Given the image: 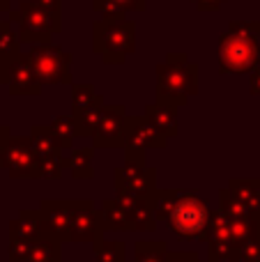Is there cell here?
<instances>
[{
    "label": "cell",
    "mask_w": 260,
    "mask_h": 262,
    "mask_svg": "<svg viewBox=\"0 0 260 262\" xmlns=\"http://www.w3.org/2000/svg\"><path fill=\"white\" fill-rule=\"evenodd\" d=\"M127 111L122 104L106 106V113L101 118L99 127L92 136V147H122L124 129H127Z\"/></svg>",
    "instance_id": "7c38bea8"
},
{
    "label": "cell",
    "mask_w": 260,
    "mask_h": 262,
    "mask_svg": "<svg viewBox=\"0 0 260 262\" xmlns=\"http://www.w3.org/2000/svg\"><path fill=\"white\" fill-rule=\"evenodd\" d=\"M92 253H95V262H127V249L122 242L115 239H104L92 244Z\"/></svg>",
    "instance_id": "484cf974"
},
{
    "label": "cell",
    "mask_w": 260,
    "mask_h": 262,
    "mask_svg": "<svg viewBox=\"0 0 260 262\" xmlns=\"http://www.w3.org/2000/svg\"><path fill=\"white\" fill-rule=\"evenodd\" d=\"M62 242L55 239L51 232H41L39 237L32 239V249L28 253V258L23 262H62Z\"/></svg>",
    "instance_id": "2e32d148"
},
{
    "label": "cell",
    "mask_w": 260,
    "mask_h": 262,
    "mask_svg": "<svg viewBox=\"0 0 260 262\" xmlns=\"http://www.w3.org/2000/svg\"><path fill=\"white\" fill-rule=\"evenodd\" d=\"M41 219H44V230L51 232L55 239L69 242V226H72L74 200L67 198H44L39 205Z\"/></svg>",
    "instance_id": "4fadbf2b"
},
{
    "label": "cell",
    "mask_w": 260,
    "mask_h": 262,
    "mask_svg": "<svg viewBox=\"0 0 260 262\" xmlns=\"http://www.w3.org/2000/svg\"><path fill=\"white\" fill-rule=\"evenodd\" d=\"M44 232V219L39 209H23L12 223H9V237L12 239H35Z\"/></svg>",
    "instance_id": "5bb4252c"
},
{
    "label": "cell",
    "mask_w": 260,
    "mask_h": 262,
    "mask_svg": "<svg viewBox=\"0 0 260 262\" xmlns=\"http://www.w3.org/2000/svg\"><path fill=\"white\" fill-rule=\"evenodd\" d=\"M106 97L104 95H97V99H95V104L90 106V108H85L81 115H76L74 118V122H76V131H78V138H92L95 136V131L97 127H99V122H101V118H104V113H106Z\"/></svg>",
    "instance_id": "d6986e66"
},
{
    "label": "cell",
    "mask_w": 260,
    "mask_h": 262,
    "mask_svg": "<svg viewBox=\"0 0 260 262\" xmlns=\"http://www.w3.org/2000/svg\"><path fill=\"white\" fill-rule=\"evenodd\" d=\"M230 193L240 200L242 205H247L249 212L258 214V198H260V180L256 177H233L228 184Z\"/></svg>",
    "instance_id": "ffe728a7"
},
{
    "label": "cell",
    "mask_w": 260,
    "mask_h": 262,
    "mask_svg": "<svg viewBox=\"0 0 260 262\" xmlns=\"http://www.w3.org/2000/svg\"><path fill=\"white\" fill-rule=\"evenodd\" d=\"M62 170H64V154L62 152L39 159V172H41V177H46V180H60V177H62Z\"/></svg>",
    "instance_id": "4dcf8cb0"
},
{
    "label": "cell",
    "mask_w": 260,
    "mask_h": 262,
    "mask_svg": "<svg viewBox=\"0 0 260 262\" xmlns=\"http://www.w3.org/2000/svg\"><path fill=\"white\" fill-rule=\"evenodd\" d=\"M28 138H30L32 149L37 152V157H39V159L51 157V154L62 152L49 124H35V127L30 129V136H28Z\"/></svg>",
    "instance_id": "7402d4cb"
},
{
    "label": "cell",
    "mask_w": 260,
    "mask_h": 262,
    "mask_svg": "<svg viewBox=\"0 0 260 262\" xmlns=\"http://www.w3.org/2000/svg\"><path fill=\"white\" fill-rule=\"evenodd\" d=\"M168 253L166 242H136L134 244V260L132 262H168Z\"/></svg>",
    "instance_id": "d4e9b609"
},
{
    "label": "cell",
    "mask_w": 260,
    "mask_h": 262,
    "mask_svg": "<svg viewBox=\"0 0 260 262\" xmlns=\"http://www.w3.org/2000/svg\"><path fill=\"white\" fill-rule=\"evenodd\" d=\"M104 221L101 212L95 207V203L88 198L74 200L72 226H69V242H99L104 237Z\"/></svg>",
    "instance_id": "8fae6325"
},
{
    "label": "cell",
    "mask_w": 260,
    "mask_h": 262,
    "mask_svg": "<svg viewBox=\"0 0 260 262\" xmlns=\"http://www.w3.org/2000/svg\"><path fill=\"white\" fill-rule=\"evenodd\" d=\"M97 95L99 92L95 90V85L90 83H72V115H81L85 108H90L95 104Z\"/></svg>",
    "instance_id": "83f0119b"
},
{
    "label": "cell",
    "mask_w": 260,
    "mask_h": 262,
    "mask_svg": "<svg viewBox=\"0 0 260 262\" xmlns=\"http://www.w3.org/2000/svg\"><path fill=\"white\" fill-rule=\"evenodd\" d=\"M249 90L251 95H260V64L249 74Z\"/></svg>",
    "instance_id": "d590c367"
},
{
    "label": "cell",
    "mask_w": 260,
    "mask_h": 262,
    "mask_svg": "<svg viewBox=\"0 0 260 262\" xmlns=\"http://www.w3.org/2000/svg\"><path fill=\"white\" fill-rule=\"evenodd\" d=\"M92 159H95V147L72 149L69 154H64V170L72 172L74 180H92L95 177Z\"/></svg>",
    "instance_id": "ac0fdd59"
},
{
    "label": "cell",
    "mask_w": 260,
    "mask_h": 262,
    "mask_svg": "<svg viewBox=\"0 0 260 262\" xmlns=\"http://www.w3.org/2000/svg\"><path fill=\"white\" fill-rule=\"evenodd\" d=\"M9 5H12V0H0V12H12Z\"/></svg>",
    "instance_id": "f35d334b"
},
{
    "label": "cell",
    "mask_w": 260,
    "mask_h": 262,
    "mask_svg": "<svg viewBox=\"0 0 260 262\" xmlns=\"http://www.w3.org/2000/svg\"><path fill=\"white\" fill-rule=\"evenodd\" d=\"M157 72V101L173 108H182L198 92V64L187 53H168Z\"/></svg>",
    "instance_id": "3957f363"
},
{
    "label": "cell",
    "mask_w": 260,
    "mask_h": 262,
    "mask_svg": "<svg viewBox=\"0 0 260 262\" xmlns=\"http://www.w3.org/2000/svg\"><path fill=\"white\" fill-rule=\"evenodd\" d=\"M92 49L104 64H124L136 51V23L132 18H99L92 23Z\"/></svg>",
    "instance_id": "277c9868"
},
{
    "label": "cell",
    "mask_w": 260,
    "mask_h": 262,
    "mask_svg": "<svg viewBox=\"0 0 260 262\" xmlns=\"http://www.w3.org/2000/svg\"><path fill=\"white\" fill-rule=\"evenodd\" d=\"M32 5H37V7L41 9H53V12H62V3L60 0H30Z\"/></svg>",
    "instance_id": "8d00e7d4"
},
{
    "label": "cell",
    "mask_w": 260,
    "mask_h": 262,
    "mask_svg": "<svg viewBox=\"0 0 260 262\" xmlns=\"http://www.w3.org/2000/svg\"><path fill=\"white\" fill-rule=\"evenodd\" d=\"M129 219H132V230L152 232L157 230V216H155V200H138L132 209H129Z\"/></svg>",
    "instance_id": "603a6c76"
},
{
    "label": "cell",
    "mask_w": 260,
    "mask_h": 262,
    "mask_svg": "<svg viewBox=\"0 0 260 262\" xmlns=\"http://www.w3.org/2000/svg\"><path fill=\"white\" fill-rule=\"evenodd\" d=\"M143 115L150 120V124L159 131L164 138H173V136H178V108L155 101V104L147 106Z\"/></svg>",
    "instance_id": "9a60e30c"
},
{
    "label": "cell",
    "mask_w": 260,
    "mask_h": 262,
    "mask_svg": "<svg viewBox=\"0 0 260 262\" xmlns=\"http://www.w3.org/2000/svg\"><path fill=\"white\" fill-rule=\"evenodd\" d=\"M0 85L7 88L9 95L14 97H39L41 88H44L37 78L35 69L28 62L26 53L0 62Z\"/></svg>",
    "instance_id": "9c48e42d"
},
{
    "label": "cell",
    "mask_w": 260,
    "mask_h": 262,
    "mask_svg": "<svg viewBox=\"0 0 260 262\" xmlns=\"http://www.w3.org/2000/svg\"><path fill=\"white\" fill-rule=\"evenodd\" d=\"M115 191H127L132 195L145 200H155L157 195V170L145 163L143 157H124V166L113 170Z\"/></svg>",
    "instance_id": "52a82bcc"
},
{
    "label": "cell",
    "mask_w": 260,
    "mask_h": 262,
    "mask_svg": "<svg viewBox=\"0 0 260 262\" xmlns=\"http://www.w3.org/2000/svg\"><path fill=\"white\" fill-rule=\"evenodd\" d=\"M101 221H104V230H132V219L124 205L118 198H104L101 200Z\"/></svg>",
    "instance_id": "e0dca14e"
},
{
    "label": "cell",
    "mask_w": 260,
    "mask_h": 262,
    "mask_svg": "<svg viewBox=\"0 0 260 262\" xmlns=\"http://www.w3.org/2000/svg\"><path fill=\"white\" fill-rule=\"evenodd\" d=\"M92 9L101 18H124L129 12H143L145 0H92Z\"/></svg>",
    "instance_id": "44dd1931"
},
{
    "label": "cell",
    "mask_w": 260,
    "mask_h": 262,
    "mask_svg": "<svg viewBox=\"0 0 260 262\" xmlns=\"http://www.w3.org/2000/svg\"><path fill=\"white\" fill-rule=\"evenodd\" d=\"M260 64V21H230L219 37V72L251 74Z\"/></svg>",
    "instance_id": "7a4b0ae2"
},
{
    "label": "cell",
    "mask_w": 260,
    "mask_h": 262,
    "mask_svg": "<svg viewBox=\"0 0 260 262\" xmlns=\"http://www.w3.org/2000/svg\"><path fill=\"white\" fill-rule=\"evenodd\" d=\"M258 262H260V260H258Z\"/></svg>",
    "instance_id": "60d3db41"
},
{
    "label": "cell",
    "mask_w": 260,
    "mask_h": 262,
    "mask_svg": "<svg viewBox=\"0 0 260 262\" xmlns=\"http://www.w3.org/2000/svg\"><path fill=\"white\" fill-rule=\"evenodd\" d=\"M26 58L41 85H72V55L62 46L53 41L28 46Z\"/></svg>",
    "instance_id": "8992f818"
},
{
    "label": "cell",
    "mask_w": 260,
    "mask_h": 262,
    "mask_svg": "<svg viewBox=\"0 0 260 262\" xmlns=\"http://www.w3.org/2000/svg\"><path fill=\"white\" fill-rule=\"evenodd\" d=\"M9 138H12V131H9L7 124H3V122H0V154H3V149L7 147Z\"/></svg>",
    "instance_id": "74e56055"
},
{
    "label": "cell",
    "mask_w": 260,
    "mask_h": 262,
    "mask_svg": "<svg viewBox=\"0 0 260 262\" xmlns=\"http://www.w3.org/2000/svg\"><path fill=\"white\" fill-rule=\"evenodd\" d=\"M157 221H168L170 230L187 242L205 239L212 221V209L196 191L164 189L155 195Z\"/></svg>",
    "instance_id": "6da1fadb"
},
{
    "label": "cell",
    "mask_w": 260,
    "mask_h": 262,
    "mask_svg": "<svg viewBox=\"0 0 260 262\" xmlns=\"http://www.w3.org/2000/svg\"><path fill=\"white\" fill-rule=\"evenodd\" d=\"M219 209L228 219H242V216H249V214H251L247 205H242L233 193H230V189L219 191Z\"/></svg>",
    "instance_id": "f546056e"
},
{
    "label": "cell",
    "mask_w": 260,
    "mask_h": 262,
    "mask_svg": "<svg viewBox=\"0 0 260 262\" xmlns=\"http://www.w3.org/2000/svg\"><path fill=\"white\" fill-rule=\"evenodd\" d=\"M21 55V37L14 30V23L9 18L0 21V62Z\"/></svg>",
    "instance_id": "cb8c5ba5"
},
{
    "label": "cell",
    "mask_w": 260,
    "mask_h": 262,
    "mask_svg": "<svg viewBox=\"0 0 260 262\" xmlns=\"http://www.w3.org/2000/svg\"><path fill=\"white\" fill-rule=\"evenodd\" d=\"M258 216H260V198H258Z\"/></svg>",
    "instance_id": "ab89813d"
},
{
    "label": "cell",
    "mask_w": 260,
    "mask_h": 262,
    "mask_svg": "<svg viewBox=\"0 0 260 262\" xmlns=\"http://www.w3.org/2000/svg\"><path fill=\"white\" fill-rule=\"evenodd\" d=\"M168 262H201L196 251H170Z\"/></svg>",
    "instance_id": "836d02e7"
},
{
    "label": "cell",
    "mask_w": 260,
    "mask_h": 262,
    "mask_svg": "<svg viewBox=\"0 0 260 262\" xmlns=\"http://www.w3.org/2000/svg\"><path fill=\"white\" fill-rule=\"evenodd\" d=\"M260 260V232L240 244L237 262H258Z\"/></svg>",
    "instance_id": "1f68e13d"
},
{
    "label": "cell",
    "mask_w": 260,
    "mask_h": 262,
    "mask_svg": "<svg viewBox=\"0 0 260 262\" xmlns=\"http://www.w3.org/2000/svg\"><path fill=\"white\" fill-rule=\"evenodd\" d=\"M191 3L196 5L201 12H216V9H219L226 0H191Z\"/></svg>",
    "instance_id": "e575fe53"
},
{
    "label": "cell",
    "mask_w": 260,
    "mask_h": 262,
    "mask_svg": "<svg viewBox=\"0 0 260 262\" xmlns=\"http://www.w3.org/2000/svg\"><path fill=\"white\" fill-rule=\"evenodd\" d=\"M9 21L18 26V37L21 44L35 46V44H49L51 37L62 30V12L53 9H41L32 5L30 0H23L18 9L9 12Z\"/></svg>",
    "instance_id": "5b68a950"
},
{
    "label": "cell",
    "mask_w": 260,
    "mask_h": 262,
    "mask_svg": "<svg viewBox=\"0 0 260 262\" xmlns=\"http://www.w3.org/2000/svg\"><path fill=\"white\" fill-rule=\"evenodd\" d=\"M32 249V239H12L9 242V260L23 262Z\"/></svg>",
    "instance_id": "d6a6232c"
},
{
    "label": "cell",
    "mask_w": 260,
    "mask_h": 262,
    "mask_svg": "<svg viewBox=\"0 0 260 262\" xmlns=\"http://www.w3.org/2000/svg\"><path fill=\"white\" fill-rule=\"evenodd\" d=\"M168 138L159 134L150 124L145 115H129L127 129H124V157H143L145 159L147 149H159L166 147Z\"/></svg>",
    "instance_id": "30bf717a"
},
{
    "label": "cell",
    "mask_w": 260,
    "mask_h": 262,
    "mask_svg": "<svg viewBox=\"0 0 260 262\" xmlns=\"http://www.w3.org/2000/svg\"><path fill=\"white\" fill-rule=\"evenodd\" d=\"M51 131H53L55 140H58L60 149H69L74 145V138H78V131H76V122H74L72 115H58L53 122L49 124Z\"/></svg>",
    "instance_id": "4316f807"
},
{
    "label": "cell",
    "mask_w": 260,
    "mask_h": 262,
    "mask_svg": "<svg viewBox=\"0 0 260 262\" xmlns=\"http://www.w3.org/2000/svg\"><path fill=\"white\" fill-rule=\"evenodd\" d=\"M0 168L9 172L14 180H37L39 172V157L32 149L28 136H12L7 147L0 154Z\"/></svg>",
    "instance_id": "ba28073f"
},
{
    "label": "cell",
    "mask_w": 260,
    "mask_h": 262,
    "mask_svg": "<svg viewBox=\"0 0 260 262\" xmlns=\"http://www.w3.org/2000/svg\"><path fill=\"white\" fill-rule=\"evenodd\" d=\"M237 251H240L237 242L210 239V242H207V262H219V260L237 262Z\"/></svg>",
    "instance_id": "f1b7e54d"
}]
</instances>
